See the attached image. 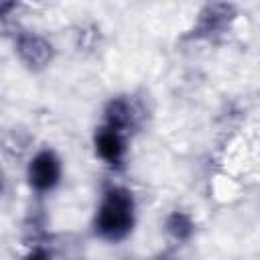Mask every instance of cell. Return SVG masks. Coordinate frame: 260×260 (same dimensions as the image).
Returning a JSON list of instances; mask_svg holds the SVG:
<instances>
[{"label": "cell", "instance_id": "cell-1", "mask_svg": "<svg viewBox=\"0 0 260 260\" xmlns=\"http://www.w3.org/2000/svg\"><path fill=\"white\" fill-rule=\"evenodd\" d=\"M136 221V205L134 197L124 187H112L104 193L102 203L98 207L93 230L102 240L120 242L124 240Z\"/></svg>", "mask_w": 260, "mask_h": 260}, {"label": "cell", "instance_id": "cell-2", "mask_svg": "<svg viewBox=\"0 0 260 260\" xmlns=\"http://www.w3.org/2000/svg\"><path fill=\"white\" fill-rule=\"evenodd\" d=\"M28 183L32 189L45 193L59 185L61 179V160L53 150L37 152L28 162Z\"/></svg>", "mask_w": 260, "mask_h": 260}, {"label": "cell", "instance_id": "cell-3", "mask_svg": "<svg viewBox=\"0 0 260 260\" xmlns=\"http://www.w3.org/2000/svg\"><path fill=\"white\" fill-rule=\"evenodd\" d=\"M16 53L20 61L30 67V69H41L53 59V47L47 39L32 35V32H22L16 39Z\"/></svg>", "mask_w": 260, "mask_h": 260}, {"label": "cell", "instance_id": "cell-4", "mask_svg": "<svg viewBox=\"0 0 260 260\" xmlns=\"http://www.w3.org/2000/svg\"><path fill=\"white\" fill-rule=\"evenodd\" d=\"M95 150L102 156V160H106L114 169H120L124 165V158H126V138H124V132L104 124L95 132Z\"/></svg>", "mask_w": 260, "mask_h": 260}, {"label": "cell", "instance_id": "cell-5", "mask_svg": "<svg viewBox=\"0 0 260 260\" xmlns=\"http://www.w3.org/2000/svg\"><path fill=\"white\" fill-rule=\"evenodd\" d=\"M232 18H234V6H230V4H207L199 14L195 35L197 37H213V35L221 32L232 22Z\"/></svg>", "mask_w": 260, "mask_h": 260}, {"label": "cell", "instance_id": "cell-6", "mask_svg": "<svg viewBox=\"0 0 260 260\" xmlns=\"http://www.w3.org/2000/svg\"><path fill=\"white\" fill-rule=\"evenodd\" d=\"M132 122H134L132 106L126 100L116 98V100H112L108 104V108H106V124L108 126H112V128H116V130L126 134V130L132 126Z\"/></svg>", "mask_w": 260, "mask_h": 260}, {"label": "cell", "instance_id": "cell-7", "mask_svg": "<svg viewBox=\"0 0 260 260\" xmlns=\"http://www.w3.org/2000/svg\"><path fill=\"white\" fill-rule=\"evenodd\" d=\"M193 230H195V225H193L191 217L183 211H175L167 217V232L179 242L189 240L193 236Z\"/></svg>", "mask_w": 260, "mask_h": 260}, {"label": "cell", "instance_id": "cell-8", "mask_svg": "<svg viewBox=\"0 0 260 260\" xmlns=\"http://www.w3.org/2000/svg\"><path fill=\"white\" fill-rule=\"evenodd\" d=\"M24 260H51V256H49L43 248H35V250H30V252L24 256Z\"/></svg>", "mask_w": 260, "mask_h": 260}, {"label": "cell", "instance_id": "cell-9", "mask_svg": "<svg viewBox=\"0 0 260 260\" xmlns=\"http://www.w3.org/2000/svg\"><path fill=\"white\" fill-rule=\"evenodd\" d=\"M156 260H173L171 256H160V258H156Z\"/></svg>", "mask_w": 260, "mask_h": 260}]
</instances>
